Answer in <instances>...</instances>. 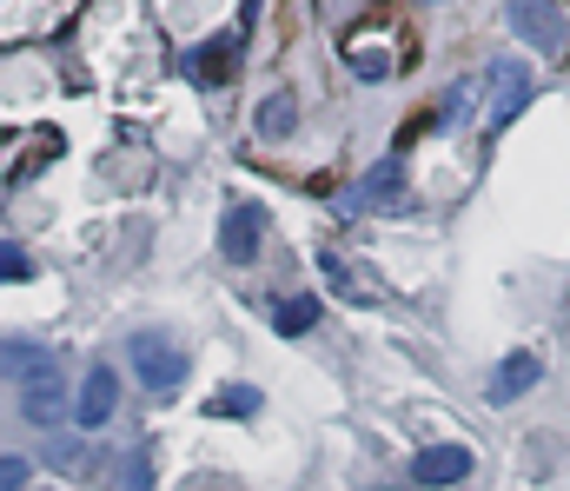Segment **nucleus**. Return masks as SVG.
<instances>
[{"mask_svg":"<svg viewBox=\"0 0 570 491\" xmlns=\"http://www.w3.org/2000/svg\"><path fill=\"white\" fill-rule=\"evenodd\" d=\"M127 359H134V372H140V385L153 399H173V392L186 385V352H179L166 332H134Z\"/></svg>","mask_w":570,"mask_h":491,"instance_id":"obj_1","label":"nucleus"},{"mask_svg":"<svg viewBox=\"0 0 570 491\" xmlns=\"http://www.w3.org/2000/svg\"><path fill=\"white\" fill-rule=\"evenodd\" d=\"M504 20H511V33L531 40L544 60H564L570 53V27H564V7H558V0H511Z\"/></svg>","mask_w":570,"mask_h":491,"instance_id":"obj_2","label":"nucleus"},{"mask_svg":"<svg viewBox=\"0 0 570 491\" xmlns=\"http://www.w3.org/2000/svg\"><path fill=\"white\" fill-rule=\"evenodd\" d=\"M312 266L325 273V286H332L345 306H379V299H385V279H379L372 266H358L352 253H338V246H318V253H312Z\"/></svg>","mask_w":570,"mask_h":491,"instance_id":"obj_3","label":"nucleus"},{"mask_svg":"<svg viewBox=\"0 0 570 491\" xmlns=\"http://www.w3.org/2000/svg\"><path fill=\"white\" fill-rule=\"evenodd\" d=\"M266 206L259 199H233L226 206V219H219V253H226V266H253L259 259V246H266Z\"/></svg>","mask_w":570,"mask_h":491,"instance_id":"obj_4","label":"nucleus"},{"mask_svg":"<svg viewBox=\"0 0 570 491\" xmlns=\"http://www.w3.org/2000/svg\"><path fill=\"white\" fill-rule=\"evenodd\" d=\"M345 67L358 80H392L405 67V47L392 40V27H358V33H345Z\"/></svg>","mask_w":570,"mask_h":491,"instance_id":"obj_5","label":"nucleus"},{"mask_svg":"<svg viewBox=\"0 0 570 491\" xmlns=\"http://www.w3.org/2000/svg\"><path fill=\"white\" fill-rule=\"evenodd\" d=\"M399 206H405V154L379 160L352 186V199H338V213H399Z\"/></svg>","mask_w":570,"mask_h":491,"instance_id":"obj_6","label":"nucleus"},{"mask_svg":"<svg viewBox=\"0 0 570 491\" xmlns=\"http://www.w3.org/2000/svg\"><path fill=\"white\" fill-rule=\"evenodd\" d=\"M484 80H491V127H511L531 107V67L498 53V60H484Z\"/></svg>","mask_w":570,"mask_h":491,"instance_id":"obj_7","label":"nucleus"},{"mask_svg":"<svg viewBox=\"0 0 570 491\" xmlns=\"http://www.w3.org/2000/svg\"><path fill=\"white\" fill-rule=\"evenodd\" d=\"M114 412H120V372H114V365H87L80 399H73V425H80V432H100Z\"/></svg>","mask_w":570,"mask_h":491,"instance_id":"obj_8","label":"nucleus"},{"mask_svg":"<svg viewBox=\"0 0 570 491\" xmlns=\"http://www.w3.org/2000/svg\"><path fill=\"white\" fill-rule=\"evenodd\" d=\"M538 379H544V359H538V352H504L498 372L484 379V405H518Z\"/></svg>","mask_w":570,"mask_h":491,"instance_id":"obj_9","label":"nucleus"},{"mask_svg":"<svg viewBox=\"0 0 570 491\" xmlns=\"http://www.w3.org/2000/svg\"><path fill=\"white\" fill-rule=\"evenodd\" d=\"M412 479L419 485H464L471 479V452L464 445H431V452L412 459Z\"/></svg>","mask_w":570,"mask_h":491,"instance_id":"obj_10","label":"nucleus"},{"mask_svg":"<svg viewBox=\"0 0 570 491\" xmlns=\"http://www.w3.org/2000/svg\"><path fill=\"white\" fill-rule=\"evenodd\" d=\"M60 412H67L60 379H33V385H20V419H27V425H60Z\"/></svg>","mask_w":570,"mask_h":491,"instance_id":"obj_11","label":"nucleus"},{"mask_svg":"<svg viewBox=\"0 0 570 491\" xmlns=\"http://www.w3.org/2000/svg\"><path fill=\"white\" fill-rule=\"evenodd\" d=\"M0 365L13 372V385H33V379H60V359H53L47 345H7V352H0Z\"/></svg>","mask_w":570,"mask_h":491,"instance_id":"obj_12","label":"nucleus"},{"mask_svg":"<svg viewBox=\"0 0 570 491\" xmlns=\"http://www.w3.org/2000/svg\"><path fill=\"white\" fill-rule=\"evenodd\" d=\"M233 53H239V33H226V40H206V47L186 60V73H193V80H226Z\"/></svg>","mask_w":570,"mask_h":491,"instance_id":"obj_13","label":"nucleus"},{"mask_svg":"<svg viewBox=\"0 0 570 491\" xmlns=\"http://www.w3.org/2000/svg\"><path fill=\"white\" fill-rule=\"evenodd\" d=\"M259 405H266V399H259V385H219V392L206 399V412H213V419H253Z\"/></svg>","mask_w":570,"mask_h":491,"instance_id":"obj_14","label":"nucleus"},{"mask_svg":"<svg viewBox=\"0 0 570 491\" xmlns=\"http://www.w3.org/2000/svg\"><path fill=\"white\" fill-rule=\"evenodd\" d=\"M312 326H318V299H279L273 306V332L279 338H305Z\"/></svg>","mask_w":570,"mask_h":491,"instance_id":"obj_15","label":"nucleus"},{"mask_svg":"<svg viewBox=\"0 0 570 491\" xmlns=\"http://www.w3.org/2000/svg\"><path fill=\"white\" fill-rule=\"evenodd\" d=\"M372 7H379V0H312V13H318L332 33H358V20H365Z\"/></svg>","mask_w":570,"mask_h":491,"instance_id":"obj_16","label":"nucleus"},{"mask_svg":"<svg viewBox=\"0 0 570 491\" xmlns=\"http://www.w3.org/2000/svg\"><path fill=\"white\" fill-rule=\"evenodd\" d=\"M292 127H298V100H292V94H273V100L259 107V134H266V140H285Z\"/></svg>","mask_w":570,"mask_h":491,"instance_id":"obj_17","label":"nucleus"},{"mask_svg":"<svg viewBox=\"0 0 570 491\" xmlns=\"http://www.w3.org/2000/svg\"><path fill=\"white\" fill-rule=\"evenodd\" d=\"M27 273H33V259L20 246H0V279H27Z\"/></svg>","mask_w":570,"mask_h":491,"instance_id":"obj_18","label":"nucleus"},{"mask_svg":"<svg viewBox=\"0 0 570 491\" xmlns=\"http://www.w3.org/2000/svg\"><path fill=\"white\" fill-rule=\"evenodd\" d=\"M27 472H33V465L7 452V459H0V491H20V485H27Z\"/></svg>","mask_w":570,"mask_h":491,"instance_id":"obj_19","label":"nucleus"},{"mask_svg":"<svg viewBox=\"0 0 570 491\" xmlns=\"http://www.w3.org/2000/svg\"><path fill=\"white\" fill-rule=\"evenodd\" d=\"M120 491H153V465H146V452L127 465V485H120Z\"/></svg>","mask_w":570,"mask_h":491,"instance_id":"obj_20","label":"nucleus"}]
</instances>
